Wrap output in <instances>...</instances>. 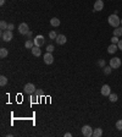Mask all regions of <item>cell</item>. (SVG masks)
Returning a JSON list of instances; mask_svg holds the SVG:
<instances>
[{
  "label": "cell",
  "mask_w": 122,
  "mask_h": 137,
  "mask_svg": "<svg viewBox=\"0 0 122 137\" xmlns=\"http://www.w3.org/2000/svg\"><path fill=\"white\" fill-rule=\"evenodd\" d=\"M107 22H109V24L111 26V27L116 28V27H120V24H121V18H120L116 14H112V15H110V16L107 17Z\"/></svg>",
  "instance_id": "obj_1"
},
{
  "label": "cell",
  "mask_w": 122,
  "mask_h": 137,
  "mask_svg": "<svg viewBox=\"0 0 122 137\" xmlns=\"http://www.w3.org/2000/svg\"><path fill=\"white\" fill-rule=\"evenodd\" d=\"M1 38H3L4 42H10V40H12V38H13L12 31H9V29L3 31V32H1Z\"/></svg>",
  "instance_id": "obj_2"
},
{
  "label": "cell",
  "mask_w": 122,
  "mask_h": 137,
  "mask_svg": "<svg viewBox=\"0 0 122 137\" xmlns=\"http://www.w3.org/2000/svg\"><path fill=\"white\" fill-rule=\"evenodd\" d=\"M82 135L84 137H92L93 136V129L89 125H84L82 127Z\"/></svg>",
  "instance_id": "obj_3"
},
{
  "label": "cell",
  "mask_w": 122,
  "mask_h": 137,
  "mask_svg": "<svg viewBox=\"0 0 122 137\" xmlns=\"http://www.w3.org/2000/svg\"><path fill=\"white\" fill-rule=\"evenodd\" d=\"M23 91L27 94H34L36 93V86L33 85V83H27V85H24Z\"/></svg>",
  "instance_id": "obj_4"
},
{
  "label": "cell",
  "mask_w": 122,
  "mask_h": 137,
  "mask_svg": "<svg viewBox=\"0 0 122 137\" xmlns=\"http://www.w3.org/2000/svg\"><path fill=\"white\" fill-rule=\"evenodd\" d=\"M110 66L112 68H118L121 66V59L120 58H112V59H110Z\"/></svg>",
  "instance_id": "obj_5"
},
{
  "label": "cell",
  "mask_w": 122,
  "mask_h": 137,
  "mask_svg": "<svg viewBox=\"0 0 122 137\" xmlns=\"http://www.w3.org/2000/svg\"><path fill=\"white\" fill-rule=\"evenodd\" d=\"M18 32H20L21 34H27V33L29 32L28 24L26 23V22H22V23H20V26H18Z\"/></svg>",
  "instance_id": "obj_6"
},
{
  "label": "cell",
  "mask_w": 122,
  "mask_h": 137,
  "mask_svg": "<svg viewBox=\"0 0 122 137\" xmlns=\"http://www.w3.org/2000/svg\"><path fill=\"white\" fill-rule=\"evenodd\" d=\"M43 59H44V63L46 65H51L54 63V57H53V54H51V53H49V52H46L44 54V58H43Z\"/></svg>",
  "instance_id": "obj_7"
},
{
  "label": "cell",
  "mask_w": 122,
  "mask_h": 137,
  "mask_svg": "<svg viewBox=\"0 0 122 137\" xmlns=\"http://www.w3.org/2000/svg\"><path fill=\"white\" fill-rule=\"evenodd\" d=\"M33 42H34V45H37V47H42V45L44 44L45 40H44V37L39 34V36H37V37L33 38Z\"/></svg>",
  "instance_id": "obj_8"
},
{
  "label": "cell",
  "mask_w": 122,
  "mask_h": 137,
  "mask_svg": "<svg viewBox=\"0 0 122 137\" xmlns=\"http://www.w3.org/2000/svg\"><path fill=\"white\" fill-rule=\"evenodd\" d=\"M100 93H101V96H104V97H109L110 93H111V88H110V86L109 85H104L101 87Z\"/></svg>",
  "instance_id": "obj_9"
},
{
  "label": "cell",
  "mask_w": 122,
  "mask_h": 137,
  "mask_svg": "<svg viewBox=\"0 0 122 137\" xmlns=\"http://www.w3.org/2000/svg\"><path fill=\"white\" fill-rule=\"evenodd\" d=\"M104 9V1L103 0H97L94 4V11H101Z\"/></svg>",
  "instance_id": "obj_10"
},
{
  "label": "cell",
  "mask_w": 122,
  "mask_h": 137,
  "mask_svg": "<svg viewBox=\"0 0 122 137\" xmlns=\"http://www.w3.org/2000/svg\"><path fill=\"white\" fill-rule=\"evenodd\" d=\"M56 43L57 44H60V45H64L66 44V42H67V39H66V36H64V34H57L56 37Z\"/></svg>",
  "instance_id": "obj_11"
},
{
  "label": "cell",
  "mask_w": 122,
  "mask_h": 137,
  "mask_svg": "<svg viewBox=\"0 0 122 137\" xmlns=\"http://www.w3.org/2000/svg\"><path fill=\"white\" fill-rule=\"evenodd\" d=\"M117 50H118L117 44H112V43H111V44L107 47V53H109V54H115Z\"/></svg>",
  "instance_id": "obj_12"
},
{
  "label": "cell",
  "mask_w": 122,
  "mask_h": 137,
  "mask_svg": "<svg viewBox=\"0 0 122 137\" xmlns=\"http://www.w3.org/2000/svg\"><path fill=\"white\" fill-rule=\"evenodd\" d=\"M39 48H40V47H37V45H34V47L31 49V50H32V54L34 55V57H37V58L40 57V54H42V50Z\"/></svg>",
  "instance_id": "obj_13"
},
{
  "label": "cell",
  "mask_w": 122,
  "mask_h": 137,
  "mask_svg": "<svg viewBox=\"0 0 122 137\" xmlns=\"http://www.w3.org/2000/svg\"><path fill=\"white\" fill-rule=\"evenodd\" d=\"M50 24H51L53 27H59V26H60V20L56 18V17H53V18L50 20Z\"/></svg>",
  "instance_id": "obj_14"
},
{
  "label": "cell",
  "mask_w": 122,
  "mask_h": 137,
  "mask_svg": "<svg viewBox=\"0 0 122 137\" xmlns=\"http://www.w3.org/2000/svg\"><path fill=\"white\" fill-rule=\"evenodd\" d=\"M101 135H103V130L100 129V127L93 130V136L94 137H101Z\"/></svg>",
  "instance_id": "obj_15"
},
{
  "label": "cell",
  "mask_w": 122,
  "mask_h": 137,
  "mask_svg": "<svg viewBox=\"0 0 122 137\" xmlns=\"http://www.w3.org/2000/svg\"><path fill=\"white\" fill-rule=\"evenodd\" d=\"M8 54H9V50L6 48H1V49H0V58H1V59L6 58V57H8Z\"/></svg>",
  "instance_id": "obj_16"
},
{
  "label": "cell",
  "mask_w": 122,
  "mask_h": 137,
  "mask_svg": "<svg viewBox=\"0 0 122 137\" xmlns=\"http://www.w3.org/2000/svg\"><path fill=\"white\" fill-rule=\"evenodd\" d=\"M6 83H8V77L4 76V75H1V76H0V86L4 87V86H6Z\"/></svg>",
  "instance_id": "obj_17"
},
{
  "label": "cell",
  "mask_w": 122,
  "mask_h": 137,
  "mask_svg": "<svg viewBox=\"0 0 122 137\" xmlns=\"http://www.w3.org/2000/svg\"><path fill=\"white\" fill-rule=\"evenodd\" d=\"M24 47L27 49H32L33 47H34V42H33L32 39H27V42L24 43Z\"/></svg>",
  "instance_id": "obj_18"
},
{
  "label": "cell",
  "mask_w": 122,
  "mask_h": 137,
  "mask_svg": "<svg viewBox=\"0 0 122 137\" xmlns=\"http://www.w3.org/2000/svg\"><path fill=\"white\" fill-rule=\"evenodd\" d=\"M114 36H116V37L122 36V27H116V28L114 29Z\"/></svg>",
  "instance_id": "obj_19"
},
{
  "label": "cell",
  "mask_w": 122,
  "mask_h": 137,
  "mask_svg": "<svg viewBox=\"0 0 122 137\" xmlns=\"http://www.w3.org/2000/svg\"><path fill=\"white\" fill-rule=\"evenodd\" d=\"M109 99H110V102H117L118 97H117V94H116V93H110Z\"/></svg>",
  "instance_id": "obj_20"
},
{
  "label": "cell",
  "mask_w": 122,
  "mask_h": 137,
  "mask_svg": "<svg viewBox=\"0 0 122 137\" xmlns=\"http://www.w3.org/2000/svg\"><path fill=\"white\" fill-rule=\"evenodd\" d=\"M8 26L9 24L6 23L5 21H1V22H0V28L3 29V31H6V29H8Z\"/></svg>",
  "instance_id": "obj_21"
},
{
  "label": "cell",
  "mask_w": 122,
  "mask_h": 137,
  "mask_svg": "<svg viewBox=\"0 0 122 137\" xmlns=\"http://www.w3.org/2000/svg\"><path fill=\"white\" fill-rule=\"evenodd\" d=\"M111 70H112L111 66H105V67H104V73H105V75H110V73H111Z\"/></svg>",
  "instance_id": "obj_22"
},
{
  "label": "cell",
  "mask_w": 122,
  "mask_h": 137,
  "mask_svg": "<svg viewBox=\"0 0 122 137\" xmlns=\"http://www.w3.org/2000/svg\"><path fill=\"white\" fill-rule=\"evenodd\" d=\"M56 37H57V34L55 31H51V32L49 33V38H50V39H56Z\"/></svg>",
  "instance_id": "obj_23"
},
{
  "label": "cell",
  "mask_w": 122,
  "mask_h": 137,
  "mask_svg": "<svg viewBox=\"0 0 122 137\" xmlns=\"http://www.w3.org/2000/svg\"><path fill=\"white\" fill-rule=\"evenodd\" d=\"M116 129L120 130V131L122 130V120H117V121H116Z\"/></svg>",
  "instance_id": "obj_24"
},
{
  "label": "cell",
  "mask_w": 122,
  "mask_h": 137,
  "mask_svg": "<svg viewBox=\"0 0 122 137\" xmlns=\"http://www.w3.org/2000/svg\"><path fill=\"white\" fill-rule=\"evenodd\" d=\"M118 42H120V39H118V37L114 36L112 38H111V43H112V44H117Z\"/></svg>",
  "instance_id": "obj_25"
},
{
  "label": "cell",
  "mask_w": 122,
  "mask_h": 137,
  "mask_svg": "<svg viewBox=\"0 0 122 137\" xmlns=\"http://www.w3.org/2000/svg\"><path fill=\"white\" fill-rule=\"evenodd\" d=\"M36 94H37V96H39V97H43V96H44V92H43L42 89H37Z\"/></svg>",
  "instance_id": "obj_26"
},
{
  "label": "cell",
  "mask_w": 122,
  "mask_h": 137,
  "mask_svg": "<svg viewBox=\"0 0 122 137\" xmlns=\"http://www.w3.org/2000/svg\"><path fill=\"white\" fill-rule=\"evenodd\" d=\"M46 52H49V53H53V52H54V45L49 44L48 47H46Z\"/></svg>",
  "instance_id": "obj_27"
},
{
  "label": "cell",
  "mask_w": 122,
  "mask_h": 137,
  "mask_svg": "<svg viewBox=\"0 0 122 137\" xmlns=\"http://www.w3.org/2000/svg\"><path fill=\"white\" fill-rule=\"evenodd\" d=\"M98 64H99V66H101V67H105V61L104 60H99Z\"/></svg>",
  "instance_id": "obj_28"
},
{
  "label": "cell",
  "mask_w": 122,
  "mask_h": 137,
  "mask_svg": "<svg viewBox=\"0 0 122 137\" xmlns=\"http://www.w3.org/2000/svg\"><path fill=\"white\" fill-rule=\"evenodd\" d=\"M13 28H15V26H13L12 23H9V26H8V29H9V31H12Z\"/></svg>",
  "instance_id": "obj_29"
},
{
  "label": "cell",
  "mask_w": 122,
  "mask_h": 137,
  "mask_svg": "<svg viewBox=\"0 0 122 137\" xmlns=\"http://www.w3.org/2000/svg\"><path fill=\"white\" fill-rule=\"evenodd\" d=\"M117 47H118V49H120V50H122V39H120V42L117 43Z\"/></svg>",
  "instance_id": "obj_30"
},
{
  "label": "cell",
  "mask_w": 122,
  "mask_h": 137,
  "mask_svg": "<svg viewBox=\"0 0 122 137\" xmlns=\"http://www.w3.org/2000/svg\"><path fill=\"white\" fill-rule=\"evenodd\" d=\"M72 136V133H70V132H66L65 133V137H71Z\"/></svg>",
  "instance_id": "obj_31"
},
{
  "label": "cell",
  "mask_w": 122,
  "mask_h": 137,
  "mask_svg": "<svg viewBox=\"0 0 122 137\" xmlns=\"http://www.w3.org/2000/svg\"><path fill=\"white\" fill-rule=\"evenodd\" d=\"M27 37H28V38H32V32H31V31L27 33Z\"/></svg>",
  "instance_id": "obj_32"
},
{
  "label": "cell",
  "mask_w": 122,
  "mask_h": 137,
  "mask_svg": "<svg viewBox=\"0 0 122 137\" xmlns=\"http://www.w3.org/2000/svg\"><path fill=\"white\" fill-rule=\"evenodd\" d=\"M5 4V0H0V5H4Z\"/></svg>",
  "instance_id": "obj_33"
},
{
  "label": "cell",
  "mask_w": 122,
  "mask_h": 137,
  "mask_svg": "<svg viewBox=\"0 0 122 137\" xmlns=\"http://www.w3.org/2000/svg\"><path fill=\"white\" fill-rule=\"evenodd\" d=\"M121 24H122V18H121Z\"/></svg>",
  "instance_id": "obj_34"
}]
</instances>
